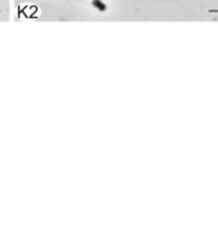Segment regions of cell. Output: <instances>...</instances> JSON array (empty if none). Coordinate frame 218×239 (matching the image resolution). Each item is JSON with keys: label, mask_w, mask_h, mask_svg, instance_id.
<instances>
[{"label": "cell", "mask_w": 218, "mask_h": 239, "mask_svg": "<svg viewBox=\"0 0 218 239\" xmlns=\"http://www.w3.org/2000/svg\"><path fill=\"white\" fill-rule=\"evenodd\" d=\"M92 4H94V7H97L99 11H105L106 10V4H104L101 0H94V2H92Z\"/></svg>", "instance_id": "1"}, {"label": "cell", "mask_w": 218, "mask_h": 239, "mask_svg": "<svg viewBox=\"0 0 218 239\" xmlns=\"http://www.w3.org/2000/svg\"><path fill=\"white\" fill-rule=\"evenodd\" d=\"M210 13H218V10H210Z\"/></svg>", "instance_id": "2"}]
</instances>
